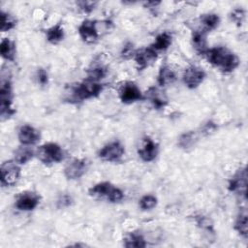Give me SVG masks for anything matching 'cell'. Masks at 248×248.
<instances>
[{"instance_id":"cell-20","label":"cell","mask_w":248,"mask_h":248,"mask_svg":"<svg viewBox=\"0 0 248 248\" xmlns=\"http://www.w3.org/2000/svg\"><path fill=\"white\" fill-rule=\"evenodd\" d=\"M123 245L127 248H143L146 246V242L142 234L138 232H133L125 236Z\"/></svg>"},{"instance_id":"cell-8","label":"cell","mask_w":248,"mask_h":248,"mask_svg":"<svg viewBox=\"0 0 248 248\" xmlns=\"http://www.w3.org/2000/svg\"><path fill=\"white\" fill-rule=\"evenodd\" d=\"M246 186H247V170L246 168H240L230 179L228 189L231 192L236 193L246 199Z\"/></svg>"},{"instance_id":"cell-21","label":"cell","mask_w":248,"mask_h":248,"mask_svg":"<svg viewBox=\"0 0 248 248\" xmlns=\"http://www.w3.org/2000/svg\"><path fill=\"white\" fill-rule=\"evenodd\" d=\"M1 56L9 61H15L16 57V45L13 41L8 38H5L1 41L0 46Z\"/></svg>"},{"instance_id":"cell-30","label":"cell","mask_w":248,"mask_h":248,"mask_svg":"<svg viewBox=\"0 0 248 248\" xmlns=\"http://www.w3.org/2000/svg\"><path fill=\"white\" fill-rule=\"evenodd\" d=\"M139 205L142 210L153 209L157 205V198L153 195H144L140 200Z\"/></svg>"},{"instance_id":"cell-25","label":"cell","mask_w":248,"mask_h":248,"mask_svg":"<svg viewBox=\"0 0 248 248\" xmlns=\"http://www.w3.org/2000/svg\"><path fill=\"white\" fill-rule=\"evenodd\" d=\"M198 141V135L195 131H188L183 133L178 139V146L183 149L193 147Z\"/></svg>"},{"instance_id":"cell-15","label":"cell","mask_w":248,"mask_h":248,"mask_svg":"<svg viewBox=\"0 0 248 248\" xmlns=\"http://www.w3.org/2000/svg\"><path fill=\"white\" fill-rule=\"evenodd\" d=\"M87 170V163L82 159H74L64 169V174L68 179L75 180L81 177Z\"/></svg>"},{"instance_id":"cell-32","label":"cell","mask_w":248,"mask_h":248,"mask_svg":"<svg viewBox=\"0 0 248 248\" xmlns=\"http://www.w3.org/2000/svg\"><path fill=\"white\" fill-rule=\"evenodd\" d=\"M37 77H38V81L40 84L42 85H46L48 81V76H47V73L45 69L43 68H40L38 70V73H37Z\"/></svg>"},{"instance_id":"cell-19","label":"cell","mask_w":248,"mask_h":248,"mask_svg":"<svg viewBox=\"0 0 248 248\" xmlns=\"http://www.w3.org/2000/svg\"><path fill=\"white\" fill-rule=\"evenodd\" d=\"M147 98L150 100V102L152 103L154 108L157 109L164 108L168 104V100H167L164 92L160 91L159 89H157L155 87L149 88L148 93H147Z\"/></svg>"},{"instance_id":"cell-33","label":"cell","mask_w":248,"mask_h":248,"mask_svg":"<svg viewBox=\"0 0 248 248\" xmlns=\"http://www.w3.org/2000/svg\"><path fill=\"white\" fill-rule=\"evenodd\" d=\"M78 5L79 6V9H81L84 13L88 14V13L93 11L95 3L94 2H90V1H81V2H78Z\"/></svg>"},{"instance_id":"cell-9","label":"cell","mask_w":248,"mask_h":248,"mask_svg":"<svg viewBox=\"0 0 248 248\" xmlns=\"http://www.w3.org/2000/svg\"><path fill=\"white\" fill-rule=\"evenodd\" d=\"M119 98L124 104H132L134 102L142 100L144 97L136 83L127 81L119 90Z\"/></svg>"},{"instance_id":"cell-24","label":"cell","mask_w":248,"mask_h":248,"mask_svg":"<svg viewBox=\"0 0 248 248\" xmlns=\"http://www.w3.org/2000/svg\"><path fill=\"white\" fill-rule=\"evenodd\" d=\"M171 44V35L168 32H163L159 34L154 43L151 45V47L155 51H160V50H166Z\"/></svg>"},{"instance_id":"cell-26","label":"cell","mask_w":248,"mask_h":248,"mask_svg":"<svg viewBox=\"0 0 248 248\" xmlns=\"http://www.w3.org/2000/svg\"><path fill=\"white\" fill-rule=\"evenodd\" d=\"M34 155V151L30 147H28V145H23L16 149V151L15 152V161L17 164H26L33 158Z\"/></svg>"},{"instance_id":"cell-14","label":"cell","mask_w":248,"mask_h":248,"mask_svg":"<svg viewBox=\"0 0 248 248\" xmlns=\"http://www.w3.org/2000/svg\"><path fill=\"white\" fill-rule=\"evenodd\" d=\"M158 151H159L158 143H156L149 137H145L142 140L141 146L138 150V154L142 161L151 162L157 157Z\"/></svg>"},{"instance_id":"cell-29","label":"cell","mask_w":248,"mask_h":248,"mask_svg":"<svg viewBox=\"0 0 248 248\" xmlns=\"http://www.w3.org/2000/svg\"><path fill=\"white\" fill-rule=\"evenodd\" d=\"M16 25V18L8 13L1 12V31L6 32L13 29Z\"/></svg>"},{"instance_id":"cell-11","label":"cell","mask_w":248,"mask_h":248,"mask_svg":"<svg viewBox=\"0 0 248 248\" xmlns=\"http://www.w3.org/2000/svg\"><path fill=\"white\" fill-rule=\"evenodd\" d=\"M204 78L205 73L202 69L197 66H190L184 71L183 82L188 88L194 89L197 88L203 81Z\"/></svg>"},{"instance_id":"cell-16","label":"cell","mask_w":248,"mask_h":248,"mask_svg":"<svg viewBox=\"0 0 248 248\" xmlns=\"http://www.w3.org/2000/svg\"><path fill=\"white\" fill-rule=\"evenodd\" d=\"M18 140L22 145H33L40 140V132L30 125H23L18 130Z\"/></svg>"},{"instance_id":"cell-18","label":"cell","mask_w":248,"mask_h":248,"mask_svg":"<svg viewBox=\"0 0 248 248\" xmlns=\"http://www.w3.org/2000/svg\"><path fill=\"white\" fill-rule=\"evenodd\" d=\"M175 72L169 65H164L160 68L157 78V81L160 86H166L168 84H170L175 80Z\"/></svg>"},{"instance_id":"cell-7","label":"cell","mask_w":248,"mask_h":248,"mask_svg":"<svg viewBox=\"0 0 248 248\" xmlns=\"http://www.w3.org/2000/svg\"><path fill=\"white\" fill-rule=\"evenodd\" d=\"M124 152L125 148L123 144L118 140H114L102 147L98 153V156L103 161L117 162L122 158Z\"/></svg>"},{"instance_id":"cell-12","label":"cell","mask_w":248,"mask_h":248,"mask_svg":"<svg viewBox=\"0 0 248 248\" xmlns=\"http://www.w3.org/2000/svg\"><path fill=\"white\" fill-rule=\"evenodd\" d=\"M40 202V197L34 192L25 191L20 193L16 201V207L22 211H30L37 207Z\"/></svg>"},{"instance_id":"cell-17","label":"cell","mask_w":248,"mask_h":248,"mask_svg":"<svg viewBox=\"0 0 248 248\" xmlns=\"http://www.w3.org/2000/svg\"><path fill=\"white\" fill-rule=\"evenodd\" d=\"M192 44L200 54H204L206 47V32L202 29L194 30L192 33Z\"/></svg>"},{"instance_id":"cell-27","label":"cell","mask_w":248,"mask_h":248,"mask_svg":"<svg viewBox=\"0 0 248 248\" xmlns=\"http://www.w3.org/2000/svg\"><path fill=\"white\" fill-rule=\"evenodd\" d=\"M234 230L244 238H247L248 235V218L246 212H241L235 222H234Z\"/></svg>"},{"instance_id":"cell-13","label":"cell","mask_w":248,"mask_h":248,"mask_svg":"<svg viewBox=\"0 0 248 248\" xmlns=\"http://www.w3.org/2000/svg\"><path fill=\"white\" fill-rule=\"evenodd\" d=\"M78 34L80 38L86 43H94L99 37L97 28V21L91 19H85L78 26Z\"/></svg>"},{"instance_id":"cell-34","label":"cell","mask_w":248,"mask_h":248,"mask_svg":"<svg viewBox=\"0 0 248 248\" xmlns=\"http://www.w3.org/2000/svg\"><path fill=\"white\" fill-rule=\"evenodd\" d=\"M134 53H135V51L133 50V45H132V44H128V45H126V46H124V48H123L122 52H121L122 56H123V57H125V58H128V57H132V56H134Z\"/></svg>"},{"instance_id":"cell-4","label":"cell","mask_w":248,"mask_h":248,"mask_svg":"<svg viewBox=\"0 0 248 248\" xmlns=\"http://www.w3.org/2000/svg\"><path fill=\"white\" fill-rule=\"evenodd\" d=\"M103 90V85L99 81L86 78L82 82L73 87V96L76 100L82 101L97 97Z\"/></svg>"},{"instance_id":"cell-28","label":"cell","mask_w":248,"mask_h":248,"mask_svg":"<svg viewBox=\"0 0 248 248\" xmlns=\"http://www.w3.org/2000/svg\"><path fill=\"white\" fill-rule=\"evenodd\" d=\"M107 75V68L103 65H95L93 68L88 70V78L91 80L99 81L104 78Z\"/></svg>"},{"instance_id":"cell-6","label":"cell","mask_w":248,"mask_h":248,"mask_svg":"<svg viewBox=\"0 0 248 248\" xmlns=\"http://www.w3.org/2000/svg\"><path fill=\"white\" fill-rule=\"evenodd\" d=\"M20 176V168L14 160H9L1 165V184L2 186L15 185Z\"/></svg>"},{"instance_id":"cell-1","label":"cell","mask_w":248,"mask_h":248,"mask_svg":"<svg viewBox=\"0 0 248 248\" xmlns=\"http://www.w3.org/2000/svg\"><path fill=\"white\" fill-rule=\"evenodd\" d=\"M203 55L211 65L223 73H231L239 65L238 57L225 46L207 48Z\"/></svg>"},{"instance_id":"cell-31","label":"cell","mask_w":248,"mask_h":248,"mask_svg":"<svg viewBox=\"0 0 248 248\" xmlns=\"http://www.w3.org/2000/svg\"><path fill=\"white\" fill-rule=\"evenodd\" d=\"M231 18L237 25H241L244 18H245V11L243 9H240V8L234 9L231 14Z\"/></svg>"},{"instance_id":"cell-35","label":"cell","mask_w":248,"mask_h":248,"mask_svg":"<svg viewBox=\"0 0 248 248\" xmlns=\"http://www.w3.org/2000/svg\"><path fill=\"white\" fill-rule=\"evenodd\" d=\"M216 129V125L214 123H212L211 121L207 122L203 127H202V134L204 135H208L209 133L213 132Z\"/></svg>"},{"instance_id":"cell-36","label":"cell","mask_w":248,"mask_h":248,"mask_svg":"<svg viewBox=\"0 0 248 248\" xmlns=\"http://www.w3.org/2000/svg\"><path fill=\"white\" fill-rule=\"evenodd\" d=\"M71 202H72L71 198H70L69 196L65 195V196H63V197L58 201V203H60V206L65 207V206L70 205V204H71Z\"/></svg>"},{"instance_id":"cell-5","label":"cell","mask_w":248,"mask_h":248,"mask_svg":"<svg viewBox=\"0 0 248 248\" xmlns=\"http://www.w3.org/2000/svg\"><path fill=\"white\" fill-rule=\"evenodd\" d=\"M37 157L44 164L59 163L64 159V151L61 146L54 142H47L41 145L36 153Z\"/></svg>"},{"instance_id":"cell-22","label":"cell","mask_w":248,"mask_h":248,"mask_svg":"<svg viewBox=\"0 0 248 248\" xmlns=\"http://www.w3.org/2000/svg\"><path fill=\"white\" fill-rule=\"evenodd\" d=\"M200 20L202 29L205 32H208L215 29L218 26L220 22V17L216 14H204L201 16Z\"/></svg>"},{"instance_id":"cell-2","label":"cell","mask_w":248,"mask_h":248,"mask_svg":"<svg viewBox=\"0 0 248 248\" xmlns=\"http://www.w3.org/2000/svg\"><path fill=\"white\" fill-rule=\"evenodd\" d=\"M13 103V88L10 78L2 74L0 85V114L2 119L12 116L16 110L12 107Z\"/></svg>"},{"instance_id":"cell-23","label":"cell","mask_w":248,"mask_h":248,"mask_svg":"<svg viewBox=\"0 0 248 248\" xmlns=\"http://www.w3.org/2000/svg\"><path fill=\"white\" fill-rule=\"evenodd\" d=\"M46 40L53 45L58 44L64 39V29L61 23H57L46 31Z\"/></svg>"},{"instance_id":"cell-3","label":"cell","mask_w":248,"mask_h":248,"mask_svg":"<svg viewBox=\"0 0 248 248\" xmlns=\"http://www.w3.org/2000/svg\"><path fill=\"white\" fill-rule=\"evenodd\" d=\"M88 193L92 197L106 198L108 201L111 202H120L124 197L123 192L119 188L115 187L114 185L108 181L95 184L88 190Z\"/></svg>"},{"instance_id":"cell-10","label":"cell","mask_w":248,"mask_h":248,"mask_svg":"<svg viewBox=\"0 0 248 248\" xmlns=\"http://www.w3.org/2000/svg\"><path fill=\"white\" fill-rule=\"evenodd\" d=\"M134 60L137 64L139 71H142L148 66H150L157 59V51H155L151 46L136 50L134 53Z\"/></svg>"}]
</instances>
